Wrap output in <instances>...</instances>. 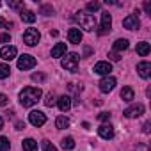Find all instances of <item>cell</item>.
Instances as JSON below:
<instances>
[{
	"label": "cell",
	"mask_w": 151,
	"mask_h": 151,
	"mask_svg": "<svg viewBox=\"0 0 151 151\" xmlns=\"http://www.w3.org/2000/svg\"><path fill=\"white\" fill-rule=\"evenodd\" d=\"M2 128H4V119L0 117V130H2Z\"/></svg>",
	"instance_id": "b9f144b4"
},
{
	"label": "cell",
	"mask_w": 151,
	"mask_h": 151,
	"mask_svg": "<svg viewBox=\"0 0 151 151\" xmlns=\"http://www.w3.org/2000/svg\"><path fill=\"white\" fill-rule=\"evenodd\" d=\"M36 66V59L32 57V55H22L20 59H18V69H32Z\"/></svg>",
	"instance_id": "52a82bcc"
},
{
	"label": "cell",
	"mask_w": 151,
	"mask_h": 151,
	"mask_svg": "<svg viewBox=\"0 0 151 151\" xmlns=\"http://www.w3.org/2000/svg\"><path fill=\"white\" fill-rule=\"evenodd\" d=\"M45 78H46V77H45L43 73H34V75H32V80H34V82H45Z\"/></svg>",
	"instance_id": "4dcf8cb0"
},
{
	"label": "cell",
	"mask_w": 151,
	"mask_h": 151,
	"mask_svg": "<svg viewBox=\"0 0 151 151\" xmlns=\"http://www.w3.org/2000/svg\"><path fill=\"white\" fill-rule=\"evenodd\" d=\"M98 135L105 140H110V139H114V128L110 124H101L98 128Z\"/></svg>",
	"instance_id": "7c38bea8"
},
{
	"label": "cell",
	"mask_w": 151,
	"mask_h": 151,
	"mask_svg": "<svg viewBox=\"0 0 151 151\" xmlns=\"http://www.w3.org/2000/svg\"><path fill=\"white\" fill-rule=\"evenodd\" d=\"M124 117H128V119H133V117H140L142 114H144V105L142 103H137V105H132V107H128L124 112Z\"/></svg>",
	"instance_id": "5b68a950"
},
{
	"label": "cell",
	"mask_w": 151,
	"mask_h": 151,
	"mask_svg": "<svg viewBox=\"0 0 151 151\" xmlns=\"http://www.w3.org/2000/svg\"><path fill=\"white\" fill-rule=\"evenodd\" d=\"M39 39H41V34H39L37 29H27L23 32V41H25L27 46H36L39 43Z\"/></svg>",
	"instance_id": "277c9868"
},
{
	"label": "cell",
	"mask_w": 151,
	"mask_h": 151,
	"mask_svg": "<svg viewBox=\"0 0 151 151\" xmlns=\"http://www.w3.org/2000/svg\"><path fill=\"white\" fill-rule=\"evenodd\" d=\"M9 41H11L9 34H0V43H9Z\"/></svg>",
	"instance_id": "836d02e7"
},
{
	"label": "cell",
	"mask_w": 151,
	"mask_h": 151,
	"mask_svg": "<svg viewBox=\"0 0 151 151\" xmlns=\"http://www.w3.org/2000/svg\"><path fill=\"white\" fill-rule=\"evenodd\" d=\"M144 11H146V14H151V4L149 2H144Z\"/></svg>",
	"instance_id": "8d00e7d4"
},
{
	"label": "cell",
	"mask_w": 151,
	"mask_h": 151,
	"mask_svg": "<svg viewBox=\"0 0 151 151\" xmlns=\"http://www.w3.org/2000/svg\"><path fill=\"white\" fill-rule=\"evenodd\" d=\"M73 18H75V22H77L84 30H87V32H93V30L96 29V20H94V16L89 14V13H86V11L77 13Z\"/></svg>",
	"instance_id": "7a4b0ae2"
},
{
	"label": "cell",
	"mask_w": 151,
	"mask_h": 151,
	"mask_svg": "<svg viewBox=\"0 0 151 151\" xmlns=\"http://www.w3.org/2000/svg\"><path fill=\"white\" fill-rule=\"evenodd\" d=\"M137 73L140 75L142 78H149V77H151V64H149L147 60L139 62V64H137Z\"/></svg>",
	"instance_id": "8fae6325"
},
{
	"label": "cell",
	"mask_w": 151,
	"mask_h": 151,
	"mask_svg": "<svg viewBox=\"0 0 151 151\" xmlns=\"http://www.w3.org/2000/svg\"><path fill=\"white\" fill-rule=\"evenodd\" d=\"M7 101H9V98H7L6 94H0V107H4V105H7Z\"/></svg>",
	"instance_id": "e575fe53"
},
{
	"label": "cell",
	"mask_w": 151,
	"mask_h": 151,
	"mask_svg": "<svg viewBox=\"0 0 151 151\" xmlns=\"http://www.w3.org/2000/svg\"><path fill=\"white\" fill-rule=\"evenodd\" d=\"M43 149H45V151H57L55 146H53L50 140H43Z\"/></svg>",
	"instance_id": "f1b7e54d"
},
{
	"label": "cell",
	"mask_w": 151,
	"mask_h": 151,
	"mask_svg": "<svg viewBox=\"0 0 151 151\" xmlns=\"http://www.w3.org/2000/svg\"><path fill=\"white\" fill-rule=\"evenodd\" d=\"M62 147H64V149H73V147H75V140H73V137H66V139H62Z\"/></svg>",
	"instance_id": "484cf974"
},
{
	"label": "cell",
	"mask_w": 151,
	"mask_h": 151,
	"mask_svg": "<svg viewBox=\"0 0 151 151\" xmlns=\"http://www.w3.org/2000/svg\"><path fill=\"white\" fill-rule=\"evenodd\" d=\"M55 126H57L59 130H64V128H68V126H69V119H68V117H64V116H59V117L55 119Z\"/></svg>",
	"instance_id": "7402d4cb"
},
{
	"label": "cell",
	"mask_w": 151,
	"mask_h": 151,
	"mask_svg": "<svg viewBox=\"0 0 151 151\" xmlns=\"http://www.w3.org/2000/svg\"><path fill=\"white\" fill-rule=\"evenodd\" d=\"M137 151H149V147H147L146 144H139V146H137Z\"/></svg>",
	"instance_id": "f35d334b"
},
{
	"label": "cell",
	"mask_w": 151,
	"mask_h": 151,
	"mask_svg": "<svg viewBox=\"0 0 151 151\" xmlns=\"http://www.w3.org/2000/svg\"><path fill=\"white\" fill-rule=\"evenodd\" d=\"M116 87V78L114 77H105L100 80V91L101 93H110Z\"/></svg>",
	"instance_id": "30bf717a"
},
{
	"label": "cell",
	"mask_w": 151,
	"mask_h": 151,
	"mask_svg": "<svg viewBox=\"0 0 151 151\" xmlns=\"http://www.w3.org/2000/svg\"><path fill=\"white\" fill-rule=\"evenodd\" d=\"M109 57L112 59V60H119L121 57H119V53H116V52H112V53H109Z\"/></svg>",
	"instance_id": "74e56055"
},
{
	"label": "cell",
	"mask_w": 151,
	"mask_h": 151,
	"mask_svg": "<svg viewBox=\"0 0 151 151\" xmlns=\"http://www.w3.org/2000/svg\"><path fill=\"white\" fill-rule=\"evenodd\" d=\"M98 119L100 121H109L110 119V114L109 112H101V114H98Z\"/></svg>",
	"instance_id": "d6a6232c"
},
{
	"label": "cell",
	"mask_w": 151,
	"mask_h": 151,
	"mask_svg": "<svg viewBox=\"0 0 151 151\" xmlns=\"http://www.w3.org/2000/svg\"><path fill=\"white\" fill-rule=\"evenodd\" d=\"M100 9V4L98 2H89L87 4V11H98Z\"/></svg>",
	"instance_id": "1f68e13d"
},
{
	"label": "cell",
	"mask_w": 151,
	"mask_h": 151,
	"mask_svg": "<svg viewBox=\"0 0 151 151\" xmlns=\"http://www.w3.org/2000/svg\"><path fill=\"white\" fill-rule=\"evenodd\" d=\"M110 27H112V16L109 14V13H103L101 14V25H100V34L103 36V34H107V32H110Z\"/></svg>",
	"instance_id": "ba28073f"
},
{
	"label": "cell",
	"mask_w": 151,
	"mask_h": 151,
	"mask_svg": "<svg viewBox=\"0 0 151 151\" xmlns=\"http://www.w3.org/2000/svg\"><path fill=\"white\" fill-rule=\"evenodd\" d=\"M123 27L128 29V30H135V29H139V27H140V22H139L137 14H130V16H126V18L123 20Z\"/></svg>",
	"instance_id": "9c48e42d"
},
{
	"label": "cell",
	"mask_w": 151,
	"mask_h": 151,
	"mask_svg": "<svg viewBox=\"0 0 151 151\" xmlns=\"http://www.w3.org/2000/svg\"><path fill=\"white\" fill-rule=\"evenodd\" d=\"M142 132H144V133H149V132H151V123H149V121H147V123H144Z\"/></svg>",
	"instance_id": "d590c367"
},
{
	"label": "cell",
	"mask_w": 151,
	"mask_h": 151,
	"mask_svg": "<svg viewBox=\"0 0 151 151\" xmlns=\"http://www.w3.org/2000/svg\"><path fill=\"white\" fill-rule=\"evenodd\" d=\"M57 105H59V110L60 112H68L69 109H71V98L69 96H60L59 100H57Z\"/></svg>",
	"instance_id": "2e32d148"
},
{
	"label": "cell",
	"mask_w": 151,
	"mask_h": 151,
	"mask_svg": "<svg viewBox=\"0 0 151 151\" xmlns=\"http://www.w3.org/2000/svg\"><path fill=\"white\" fill-rule=\"evenodd\" d=\"M133 96H135V93H133V89L132 87H123V91H121V98L124 100V101H132L133 100Z\"/></svg>",
	"instance_id": "ffe728a7"
},
{
	"label": "cell",
	"mask_w": 151,
	"mask_h": 151,
	"mask_svg": "<svg viewBox=\"0 0 151 151\" xmlns=\"http://www.w3.org/2000/svg\"><path fill=\"white\" fill-rule=\"evenodd\" d=\"M62 68H64L66 71L75 73V71L78 69V55H77V53H68V55H64V59H62Z\"/></svg>",
	"instance_id": "3957f363"
},
{
	"label": "cell",
	"mask_w": 151,
	"mask_h": 151,
	"mask_svg": "<svg viewBox=\"0 0 151 151\" xmlns=\"http://www.w3.org/2000/svg\"><path fill=\"white\" fill-rule=\"evenodd\" d=\"M20 18H22L23 22H27V23H34V22H36V14H34L32 11H27V9H22Z\"/></svg>",
	"instance_id": "d6986e66"
},
{
	"label": "cell",
	"mask_w": 151,
	"mask_h": 151,
	"mask_svg": "<svg viewBox=\"0 0 151 151\" xmlns=\"http://www.w3.org/2000/svg\"><path fill=\"white\" fill-rule=\"evenodd\" d=\"M0 27H11V23H9V22H6L4 18H0Z\"/></svg>",
	"instance_id": "60d3db41"
},
{
	"label": "cell",
	"mask_w": 151,
	"mask_h": 151,
	"mask_svg": "<svg viewBox=\"0 0 151 151\" xmlns=\"http://www.w3.org/2000/svg\"><path fill=\"white\" fill-rule=\"evenodd\" d=\"M55 103H57V100H55L53 93H48V94L45 96V105H46V107H53Z\"/></svg>",
	"instance_id": "d4e9b609"
},
{
	"label": "cell",
	"mask_w": 151,
	"mask_h": 151,
	"mask_svg": "<svg viewBox=\"0 0 151 151\" xmlns=\"http://www.w3.org/2000/svg\"><path fill=\"white\" fill-rule=\"evenodd\" d=\"M18 50L14 46H4V48H0V57H2L4 60H13L16 57Z\"/></svg>",
	"instance_id": "4fadbf2b"
},
{
	"label": "cell",
	"mask_w": 151,
	"mask_h": 151,
	"mask_svg": "<svg viewBox=\"0 0 151 151\" xmlns=\"http://www.w3.org/2000/svg\"><path fill=\"white\" fill-rule=\"evenodd\" d=\"M135 50H137V53H139L140 57H146V55L149 53V50H151V48H149V43L140 41V43H137V48H135Z\"/></svg>",
	"instance_id": "e0dca14e"
},
{
	"label": "cell",
	"mask_w": 151,
	"mask_h": 151,
	"mask_svg": "<svg viewBox=\"0 0 151 151\" xmlns=\"http://www.w3.org/2000/svg\"><path fill=\"white\" fill-rule=\"evenodd\" d=\"M11 73V68L7 64H0V78H7Z\"/></svg>",
	"instance_id": "cb8c5ba5"
},
{
	"label": "cell",
	"mask_w": 151,
	"mask_h": 151,
	"mask_svg": "<svg viewBox=\"0 0 151 151\" xmlns=\"http://www.w3.org/2000/svg\"><path fill=\"white\" fill-rule=\"evenodd\" d=\"M11 144H9V139L7 137H0V151H9Z\"/></svg>",
	"instance_id": "4316f807"
},
{
	"label": "cell",
	"mask_w": 151,
	"mask_h": 151,
	"mask_svg": "<svg viewBox=\"0 0 151 151\" xmlns=\"http://www.w3.org/2000/svg\"><path fill=\"white\" fill-rule=\"evenodd\" d=\"M110 71H112V64L110 62L101 60V62H96L94 64V73H98V75H109Z\"/></svg>",
	"instance_id": "5bb4252c"
},
{
	"label": "cell",
	"mask_w": 151,
	"mask_h": 151,
	"mask_svg": "<svg viewBox=\"0 0 151 151\" xmlns=\"http://www.w3.org/2000/svg\"><path fill=\"white\" fill-rule=\"evenodd\" d=\"M7 6H9L11 9H20V7H23V2H22V0H20V2L13 0V2H7Z\"/></svg>",
	"instance_id": "f546056e"
},
{
	"label": "cell",
	"mask_w": 151,
	"mask_h": 151,
	"mask_svg": "<svg viewBox=\"0 0 151 151\" xmlns=\"http://www.w3.org/2000/svg\"><path fill=\"white\" fill-rule=\"evenodd\" d=\"M68 39H69V43H73V45H80V41H82V32H80V29H69V30H68Z\"/></svg>",
	"instance_id": "9a60e30c"
},
{
	"label": "cell",
	"mask_w": 151,
	"mask_h": 151,
	"mask_svg": "<svg viewBox=\"0 0 151 151\" xmlns=\"http://www.w3.org/2000/svg\"><path fill=\"white\" fill-rule=\"evenodd\" d=\"M128 48V39H117L116 43H114V50L116 52H123V50H126Z\"/></svg>",
	"instance_id": "603a6c76"
},
{
	"label": "cell",
	"mask_w": 151,
	"mask_h": 151,
	"mask_svg": "<svg viewBox=\"0 0 151 151\" xmlns=\"http://www.w3.org/2000/svg\"><path fill=\"white\" fill-rule=\"evenodd\" d=\"M41 14H43V16H52V14H53V7L48 6V4L41 6Z\"/></svg>",
	"instance_id": "83f0119b"
},
{
	"label": "cell",
	"mask_w": 151,
	"mask_h": 151,
	"mask_svg": "<svg viewBox=\"0 0 151 151\" xmlns=\"http://www.w3.org/2000/svg\"><path fill=\"white\" fill-rule=\"evenodd\" d=\"M16 130H25V123L23 121H18L16 123Z\"/></svg>",
	"instance_id": "ab89813d"
},
{
	"label": "cell",
	"mask_w": 151,
	"mask_h": 151,
	"mask_svg": "<svg viewBox=\"0 0 151 151\" xmlns=\"http://www.w3.org/2000/svg\"><path fill=\"white\" fill-rule=\"evenodd\" d=\"M29 121H30V124H34V126H43L45 123H46V116L41 112V110H32L30 114H29Z\"/></svg>",
	"instance_id": "8992f818"
},
{
	"label": "cell",
	"mask_w": 151,
	"mask_h": 151,
	"mask_svg": "<svg viewBox=\"0 0 151 151\" xmlns=\"http://www.w3.org/2000/svg\"><path fill=\"white\" fill-rule=\"evenodd\" d=\"M23 151H37V142L34 139H25L23 140Z\"/></svg>",
	"instance_id": "44dd1931"
},
{
	"label": "cell",
	"mask_w": 151,
	"mask_h": 151,
	"mask_svg": "<svg viewBox=\"0 0 151 151\" xmlns=\"http://www.w3.org/2000/svg\"><path fill=\"white\" fill-rule=\"evenodd\" d=\"M66 53V43H57L52 48V57H62Z\"/></svg>",
	"instance_id": "ac0fdd59"
},
{
	"label": "cell",
	"mask_w": 151,
	"mask_h": 151,
	"mask_svg": "<svg viewBox=\"0 0 151 151\" xmlns=\"http://www.w3.org/2000/svg\"><path fill=\"white\" fill-rule=\"evenodd\" d=\"M41 89L39 87H25L22 93H20V103L23 105V107H32V105H36L37 101H39V98H41Z\"/></svg>",
	"instance_id": "6da1fadb"
}]
</instances>
